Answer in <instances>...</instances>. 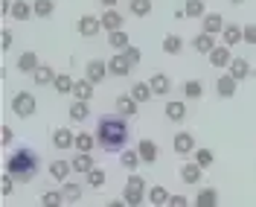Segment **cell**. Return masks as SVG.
I'll return each instance as SVG.
<instances>
[{"instance_id": "obj_37", "label": "cell", "mask_w": 256, "mask_h": 207, "mask_svg": "<svg viewBox=\"0 0 256 207\" xmlns=\"http://www.w3.org/2000/svg\"><path fill=\"white\" fill-rule=\"evenodd\" d=\"M94 146H99L96 143V134H90V131H79L76 134V152H94Z\"/></svg>"}, {"instance_id": "obj_5", "label": "cell", "mask_w": 256, "mask_h": 207, "mask_svg": "<svg viewBox=\"0 0 256 207\" xmlns=\"http://www.w3.org/2000/svg\"><path fill=\"white\" fill-rule=\"evenodd\" d=\"M108 76H111V70H108V62H102V59H90L88 67H84V79L94 82V85L105 82Z\"/></svg>"}, {"instance_id": "obj_31", "label": "cell", "mask_w": 256, "mask_h": 207, "mask_svg": "<svg viewBox=\"0 0 256 207\" xmlns=\"http://www.w3.org/2000/svg\"><path fill=\"white\" fill-rule=\"evenodd\" d=\"M128 44H131V41H128L126 30H114V32H108V47H111L114 53H122Z\"/></svg>"}, {"instance_id": "obj_41", "label": "cell", "mask_w": 256, "mask_h": 207, "mask_svg": "<svg viewBox=\"0 0 256 207\" xmlns=\"http://www.w3.org/2000/svg\"><path fill=\"white\" fill-rule=\"evenodd\" d=\"M180 50H184V38H180V35L172 32V35L163 38V53H166V56H178Z\"/></svg>"}, {"instance_id": "obj_16", "label": "cell", "mask_w": 256, "mask_h": 207, "mask_svg": "<svg viewBox=\"0 0 256 207\" xmlns=\"http://www.w3.org/2000/svg\"><path fill=\"white\" fill-rule=\"evenodd\" d=\"M192 47H195V53H201V56H210L218 44H216V35H210V32H198V35L192 38Z\"/></svg>"}, {"instance_id": "obj_21", "label": "cell", "mask_w": 256, "mask_h": 207, "mask_svg": "<svg viewBox=\"0 0 256 207\" xmlns=\"http://www.w3.org/2000/svg\"><path fill=\"white\" fill-rule=\"evenodd\" d=\"M230 62H233V56H230V47H227V44H222V47H216L212 53H210V64L218 67V70L230 67Z\"/></svg>"}, {"instance_id": "obj_6", "label": "cell", "mask_w": 256, "mask_h": 207, "mask_svg": "<svg viewBox=\"0 0 256 207\" xmlns=\"http://www.w3.org/2000/svg\"><path fill=\"white\" fill-rule=\"evenodd\" d=\"M76 30H79L82 38H96V35L102 32V18H96V15H82L79 24H76Z\"/></svg>"}, {"instance_id": "obj_53", "label": "cell", "mask_w": 256, "mask_h": 207, "mask_svg": "<svg viewBox=\"0 0 256 207\" xmlns=\"http://www.w3.org/2000/svg\"><path fill=\"white\" fill-rule=\"evenodd\" d=\"M99 3H102L105 9H114V6H116V0H99Z\"/></svg>"}, {"instance_id": "obj_42", "label": "cell", "mask_w": 256, "mask_h": 207, "mask_svg": "<svg viewBox=\"0 0 256 207\" xmlns=\"http://www.w3.org/2000/svg\"><path fill=\"white\" fill-rule=\"evenodd\" d=\"M201 94H204V82L201 79L184 82V96H186V99H201Z\"/></svg>"}, {"instance_id": "obj_29", "label": "cell", "mask_w": 256, "mask_h": 207, "mask_svg": "<svg viewBox=\"0 0 256 207\" xmlns=\"http://www.w3.org/2000/svg\"><path fill=\"white\" fill-rule=\"evenodd\" d=\"M154 9V0H128V12L134 18H148Z\"/></svg>"}, {"instance_id": "obj_34", "label": "cell", "mask_w": 256, "mask_h": 207, "mask_svg": "<svg viewBox=\"0 0 256 207\" xmlns=\"http://www.w3.org/2000/svg\"><path fill=\"white\" fill-rule=\"evenodd\" d=\"M73 88H76V79L70 73H58L56 82H52V91L56 94H73Z\"/></svg>"}, {"instance_id": "obj_12", "label": "cell", "mask_w": 256, "mask_h": 207, "mask_svg": "<svg viewBox=\"0 0 256 207\" xmlns=\"http://www.w3.org/2000/svg\"><path fill=\"white\" fill-rule=\"evenodd\" d=\"M137 152H140V158H143V163H158L160 158V149L154 140H148V137H143V140H137Z\"/></svg>"}, {"instance_id": "obj_2", "label": "cell", "mask_w": 256, "mask_h": 207, "mask_svg": "<svg viewBox=\"0 0 256 207\" xmlns=\"http://www.w3.org/2000/svg\"><path fill=\"white\" fill-rule=\"evenodd\" d=\"M38 152L35 149H30V146H20V149H15L9 158H6V172L15 178L18 184H30L32 178L38 175Z\"/></svg>"}, {"instance_id": "obj_43", "label": "cell", "mask_w": 256, "mask_h": 207, "mask_svg": "<svg viewBox=\"0 0 256 207\" xmlns=\"http://www.w3.org/2000/svg\"><path fill=\"white\" fill-rule=\"evenodd\" d=\"M192 160H195L201 169H207V166H212V160H216V152H212V149H195Z\"/></svg>"}, {"instance_id": "obj_20", "label": "cell", "mask_w": 256, "mask_h": 207, "mask_svg": "<svg viewBox=\"0 0 256 207\" xmlns=\"http://www.w3.org/2000/svg\"><path fill=\"white\" fill-rule=\"evenodd\" d=\"M163 114H166V120H172V123H184V120H186V105H184L180 99H169L166 108H163Z\"/></svg>"}, {"instance_id": "obj_3", "label": "cell", "mask_w": 256, "mask_h": 207, "mask_svg": "<svg viewBox=\"0 0 256 207\" xmlns=\"http://www.w3.org/2000/svg\"><path fill=\"white\" fill-rule=\"evenodd\" d=\"M122 198L128 201V207H140L148 198V192H146V178L137 175V172H131L126 181V190H122Z\"/></svg>"}, {"instance_id": "obj_51", "label": "cell", "mask_w": 256, "mask_h": 207, "mask_svg": "<svg viewBox=\"0 0 256 207\" xmlns=\"http://www.w3.org/2000/svg\"><path fill=\"white\" fill-rule=\"evenodd\" d=\"M12 6H15V0H0V15H12Z\"/></svg>"}, {"instance_id": "obj_35", "label": "cell", "mask_w": 256, "mask_h": 207, "mask_svg": "<svg viewBox=\"0 0 256 207\" xmlns=\"http://www.w3.org/2000/svg\"><path fill=\"white\" fill-rule=\"evenodd\" d=\"M88 117H90V102L73 99V105H70V120H76V123H84Z\"/></svg>"}, {"instance_id": "obj_52", "label": "cell", "mask_w": 256, "mask_h": 207, "mask_svg": "<svg viewBox=\"0 0 256 207\" xmlns=\"http://www.w3.org/2000/svg\"><path fill=\"white\" fill-rule=\"evenodd\" d=\"M105 207H128V201H126V198H111Z\"/></svg>"}, {"instance_id": "obj_17", "label": "cell", "mask_w": 256, "mask_h": 207, "mask_svg": "<svg viewBox=\"0 0 256 207\" xmlns=\"http://www.w3.org/2000/svg\"><path fill=\"white\" fill-rule=\"evenodd\" d=\"M70 172H73V163H70V160H52V163H50V178L58 181V184L70 181Z\"/></svg>"}, {"instance_id": "obj_40", "label": "cell", "mask_w": 256, "mask_h": 207, "mask_svg": "<svg viewBox=\"0 0 256 207\" xmlns=\"http://www.w3.org/2000/svg\"><path fill=\"white\" fill-rule=\"evenodd\" d=\"M184 15L186 18H204L207 15L204 0H184Z\"/></svg>"}, {"instance_id": "obj_14", "label": "cell", "mask_w": 256, "mask_h": 207, "mask_svg": "<svg viewBox=\"0 0 256 207\" xmlns=\"http://www.w3.org/2000/svg\"><path fill=\"white\" fill-rule=\"evenodd\" d=\"M201 24H204V30L201 32H210V35H222L224 32V18H222V12H207V15L201 18Z\"/></svg>"}, {"instance_id": "obj_44", "label": "cell", "mask_w": 256, "mask_h": 207, "mask_svg": "<svg viewBox=\"0 0 256 207\" xmlns=\"http://www.w3.org/2000/svg\"><path fill=\"white\" fill-rule=\"evenodd\" d=\"M105 181H108V175H105V169H99V166H94V169L88 172V184H90L94 190L105 187Z\"/></svg>"}, {"instance_id": "obj_39", "label": "cell", "mask_w": 256, "mask_h": 207, "mask_svg": "<svg viewBox=\"0 0 256 207\" xmlns=\"http://www.w3.org/2000/svg\"><path fill=\"white\" fill-rule=\"evenodd\" d=\"M32 12H35V18H52L56 0H32Z\"/></svg>"}, {"instance_id": "obj_38", "label": "cell", "mask_w": 256, "mask_h": 207, "mask_svg": "<svg viewBox=\"0 0 256 207\" xmlns=\"http://www.w3.org/2000/svg\"><path fill=\"white\" fill-rule=\"evenodd\" d=\"M73 96L82 99V102H90V99H94V82L79 79V82H76V88H73Z\"/></svg>"}, {"instance_id": "obj_48", "label": "cell", "mask_w": 256, "mask_h": 207, "mask_svg": "<svg viewBox=\"0 0 256 207\" xmlns=\"http://www.w3.org/2000/svg\"><path fill=\"white\" fill-rule=\"evenodd\" d=\"M244 44L256 47V24H244Z\"/></svg>"}, {"instance_id": "obj_19", "label": "cell", "mask_w": 256, "mask_h": 207, "mask_svg": "<svg viewBox=\"0 0 256 207\" xmlns=\"http://www.w3.org/2000/svg\"><path fill=\"white\" fill-rule=\"evenodd\" d=\"M236 85H239V82L233 79L230 73H224V76L216 79V94L222 96V99H230V96H236Z\"/></svg>"}, {"instance_id": "obj_10", "label": "cell", "mask_w": 256, "mask_h": 207, "mask_svg": "<svg viewBox=\"0 0 256 207\" xmlns=\"http://www.w3.org/2000/svg\"><path fill=\"white\" fill-rule=\"evenodd\" d=\"M227 70H230V76H233L236 82H244V79H250V76H254V67H250L248 59H233Z\"/></svg>"}, {"instance_id": "obj_7", "label": "cell", "mask_w": 256, "mask_h": 207, "mask_svg": "<svg viewBox=\"0 0 256 207\" xmlns=\"http://www.w3.org/2000/svg\"><path fill=\"white\" fill-rule=\"evenodd\" d=\"M172 149H175V155L186 158V155H195V149H198V146H195V137H192L190 131H178Z\"/></svg>"}, {"instance_id": "obj_54", "label": "cell", "mask_w": 256, "mask_h": 207, "mask_svg": "<svg viewBox=\"0 0 256 207\" xmlns=\"http://www.w3.org/2000/svg\"><path fill=\"white\" fill-rule=\"evenodd\" d=\"M230 3H236V6H239V3H244V0H230Z\"/></svg>"}, {"instance_id": "obj_30", "label": "cell", "mask_w": 256, "mask_h": 207, "mask_svg": "<svg viewBox=\"0 0 256 207\" xmlns=\"http://www.w3.org/2000/svg\"><path fill=\"white\" fill-rule=\"evenodd\" d=\"M62 192H64V198H67V204H79L84 190H82V184H76V181H64Z\"/></svg>"}, {"instance_id": "obj_4", "label": "cell", "mask_w": 256, "mask_h": 207, "mask_svg": "<svg viewBox=\"0 0 256 207\" xmlns=\"http://www.w3.org/2000/svg\"><path fill=\"white\" fill-rule=\"evenodd\" d=\"M9 108H12L15 117L30 120L32 114H35V108H38V102H35V96H32L30 91H18V94L12 96V102H9Z\"/></svg>"}, {"instance_id": "obj_15", "label": "cell", "mask_w": 256, "mask_h": 207, "mask_svg": "<svg viewBox=\"0 0 256 207\" xmlns=\"http://www.w3.org/2000/svg\"><path fill=\"white\" fill-rule=\"evenodd\" d=\"M108 70H111V76H120L122 79V76L131 73V62H128L122 53H114L111 59H108Z\"/></svg>"}, {"instance_id": "obj_33", "label": "cell", "mask_w": 256, "mask_h": 207, "mask_svg": "<svg viewBox=\"0 0 256 207\" xmlns=\"http://www.w3.org/2000/svg\"><path fill=\"white\" fill-rule=\"evenodd\" d=\"M169 198H172V192L166 190V187H152L148 190V201H152V207H166L169 204Z\"/></svg>"}, {"instance_id": "obj_45", "label": "cell", "mask_w": 256, "mask_h": 207, "mask_svg": "<svg viewBox=\"0 0 256 207\" xmlns=\"http://www.w3.org/2000/svg\"><path fill=\"white\" fill-rule=\"evenodd\" d=\"M122 56H126L128 62H131V67H134V64H140V62H143V53H140V47H131V44H128L126 50H122Z\"/></svg>"}, {"instance_id": "obj_36", "label": "cell", "mask_w": 256, "mask_h": 207, "mask_svg": "<svg viewBox=\"0 0 256 207\" xmlns=\"http://www.w3.org/2000/svg\"><path fill=\"white\" fill-rule=\"evenodd\" d=\"M41 207H67V198L62 190H47L41 195Z\"/></svg>"}, {"instance_id": "obj_55", "label": "cell", "mask_w": 256, "mask_h": 207, "mask_svg": "<svg viewBox=\"0 0 256 207\" xmlns=\"http://www.w3.org/2000/svg\"><path fill=\"white\" fill-rule=\"evenodd\" d=\"M67 207H76V204H67Z\"/></svg>"}, {"instance_id": "obj_46", "label": "cell", "mask_w": 256, "mask_h": 207, "mask_svg": "<svg viewBox=\"0 0 256 207\" xmlns=\"http://www.w3.org/2000/svg\"><path fill=\"white\" fill-rule=\"evenodd\" d=\"M15 178L9 175V172H3V181H0V192H3V195H12V192H15Z\"/></svg>"}, {"instance_id": "obj_32", "label": "cell", "mask_w": 256, "mask_h": 207, "mask_svg": "<svg viewBox=\"0 0 256 207\" xmlns=\"http://www.w3.org/2000/svg\"><path fill=\"white\" fill-rule=\"evenodd\" d=\"M12 18L20 21V24H24V21H30V18H35L30 0H15V6H12Z\"/></svg>"}, {"instance_id": "obj_22", "label": "cell", "mask_w": 256, "mask_h": 207, "mask_svg": "<svg viewBox=\"0 0 256 207\" xmlns=\"http://www.w3.org/2000/svg\"><path fill=\"white\" fill-rule=\"evenodd\" d=\"M56 76H58V70H52L50 64H41V67L32 73V82H35L38 88H47V85H52V82H56Z\"/></svg>"}, {"instance_id": "obj_11", "label": "cell", "mask_w": 256, "mask_h": 207, "mask_svg": "<svg viewBox=\"0 0 256 207\" xmlns=\"http://www.w3.org/2000/svg\"><path fill=\"white\" fill-rule=\"evenodd\" d=\"M52 146H56V149H58V152H64V149H73V146H76V134H73V131H70V128H56V131H52Z\"/></svg>"}, {"instance_id": "obj_13", "label": "cell", "mask_w": 256, "mask_h": 207, "mask_svg": "<svg viewBox=\"0 0 256 207\" xmlns=\"http://www.w3.org/2000/svg\"><path fill=\"white\" fill-rule=\"evenodd\" d=\"M137 99L131 94H120L116 96V102H114V108H116V114H122V117H137Z\"/></svg>"}, {"instance_id": "obj_50", "label": "cell", "mask_w": 256, "mask_h": 207, "mask_svg": "<svg viewBox=\"0 0 256 207\" xmlns=\"http://www.w3.org/2000/svg\"><path fill=\"white\" fill-rule=\"evenodd\" d=\"M166 207H190V198H186V195H172Z\"/></svg>"}, {"instance_id": "obj_9", "label": "cell", "mask_w": 256, "mask_h": 207, "mask_svg": "<svg viewBox=\"0 0 256 207\" xmlns=\"http://www.w3.org/2000/svg\"><path fill=\"white\" fill-rule=\"evenodd\" d=\"M222 41L227 47H239L242 41H244V27L242 24H227L222 32Z\"/></svg>"}, {"instance_id": "obj_25", "label": "cell", "mask_w": 256, "mask_h": 207, "mask_svg": "<svg viewBox=\"0 0 256 207\" xmlns=\"http://www.w3.org/2000/svg\"><path fill=\"white\" fill-rule=\"evenodd\" d=\"M70 163H73V172H82V175H88V172L96 166L90 152H76V158L70 160Z\"/></svg>"}, {"instance_id": "obj_1", "label": "cell", "mask_w": 256, "mask_h": 207, "mask_svg": "<svg viewBox=\"0 0 256 207\" xmlns=\"http://www.w3.org/2000/svg\"><path fill=\"white\" fill-rule=\"evenodd\" d=\"M96 143L102 146L105 152H122L131 140V126H128V117L122 114H102L96 120Z\"/></svg>"}, {"instance_id": "obj_27", "label": "cell", "mask_w": 256, "mask_h": 207, "mask_svg": "<svg viewBox=\"0 0 256 207\" xmlns=\"http://www.w3.org/2000/svg\"><path fill=\"white\" fill-rule=\"evenodd\" d=\"M148 85H152L154 96H166L169 91H172V79H169L166 73H154V76L148 79Z\"/></svg>"}, {"instance_id": "obj_18", "label": "cell", "mask_w": 256, "mask_h": 207, "mask_svg": "<svg viewBox=\"0 0 256 207\" xmlns=\"http://www.w3.org/2000/svg\"><path fill=\"white\" fill-rule=\"evenodd\" d=\"M38 67H41V59H38V53L26 50V53H20V56H18V70H20V73H30V76H32Z\"/></svg>"}, {"instance_id": "obj_49", "label": "cell", "mask_w": 256, "mask_h": 207, "mask_svg": "<svg viewBox=\"0 0 256 207\" xmlns=\"http://www.w3.org/2000/svg\"><path fill=\"white\" fill-rule=\"evenodd\" d=\"M0 137H3V140H0L3 146H12V140H15V131H12L9 126H3V128H0Z\"/></svg>"}, {"instance_id": "obj_24", "label": "cell", "mask_w": 256, "mask_h": 207, "mask_svg": "<svg viewBox=\"0 0 256 207\" xmlns=\"http://www.w3.org/2000/svg\"><path fill=\"white\" fill-rule=\"evenodd\" d=\"M128 94L134 96L140 105H146V102H152V99H154V91H152V85H148V82H134Z\"/></svg>"}, {"instance_id": "obj_28", "label": "cell", "mask_w": 256, "mask_h": 207, "mask_svg": "<svg viewBox=\"0 0 256 207\" xmlns=\"http://www.w3.org/2000/svg\"><path fill=\"white\" fill-rule=\"evenodd\" d=\"M120 163L126 166L128 172H137V166L143 163V158H140L137 149H122V152H120Z\"/></svg>"}, {"instance_id": "obj_47", "label": "cell", "mask_w": 256, "mask_h": 207, "mask_svg": "<svg viewBox=\"0 0 256 207\" xmlns=\"http://www.w3.org/2000/svg\"><path fill=\"white\" fill-rule=\"evenodd\" d=\"M12 44H15V35H12V30H3V32H0V50H3V53H9V50H12Z\"/></svg>"}, {"instance_id": "obj_23", "label": "cell", "mask_w": 256, "mask_h": 207, "mask_svg": "<svg viewBox=\"0 0 256 207\" xmlns=\"http://www.w3.org/2000/svg\"><path fill=\"white\" fill-rule=\"evenodd\" d=\"M195 207H218V190L216 187H201L195 195Z\"/></svg>"}, {"instance_id": "obj_26", "label": "cell", "mask_w": 256, "mask_h": 207, "mask_svg": "<svg viewBox=\"0 0 256 207\" xmlns=\"http://www.w3.org/2000/svg\"><path fill=\"white\" fill-rule=\"evenodd\" d=\"M102 30L105 32L122 30V12H116V9H105V12H102Z\"/></svg>"}, {"instance_id": "obj_8", "label": "cell", "mask_w": 256, "mask_h": 207, "mask_svg": "<svg viewBox=\"0 0 256 207\" xmlns=\"http://www.w3.org/2000/svg\"><path fill=\"white\" fill-rule=\"evenodd\" d=\"M201 178H204V169L195 163V160H186V163H180V181L184 184H201Z\"/></svg>"}]
</instances>
